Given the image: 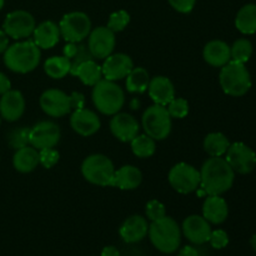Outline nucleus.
<instances>
[{
	"label": "nucleus",
	"mask_w": 256,
	"mask_h": 256,
	"mask_svg": "<svg viewBox=\"0 0 256 256\" xmlns=\"http://www.w3.org/2000/svg\"><path fill=\"white\" fill-rule=\"evenodd\" d=\"M200 172V189L205 195H222L232 188L235 172L222 156H210Z\"/></svg>",
	"instance_id": "f257e3e1"
},
{
	"label": "nucleus",
	"mask_w": 256,
	"mask_h": 256,
	"mask_svg": "<svg viewBox=\"0 0 256 256\" xmlns=\"http://www.w3.org/2000/svg\"><path fill=\"white\" fill-rule=\"evenodd\" d=\"M40 59V48L32 40L25 39L9 45L2 58L5 66L18 74H28L35 70L39 65Z\"/></svg>",
	"instance_id": "f03ea898"
},
{
	"label": "nucleus",
	"mask_w": 256,
	"mask_h": 256,
	"mask_svg": "<svg viewBox=\"0 0 256 256\" xmlns=\"http://www.w3.org/2000/svg\"><path fill=\"white\" fill-rule=\"evenodd\" d=\"M149 239L155 249L164 254H172L182 242V229L172 218L164 216L149 225Z\"/></svg>",
	"instance_id": "7ed1b4c3"
},
{
	"label": "nucleus",
	"mask_w": 256,
	"mask_h": 256,
	"mask_svg": "<svg viewBox=\"0 0 256 256\" xmlns=\"http://www.w3.org/2000/svg\"><path fill=\"white\" fill-rule=\"evenodd\" d=\"M92 99L98 112L112 116L124 106L125 92L115 82L102 79L92 86Z\"/></svg>",
	"instance_id": "20e7f679"
},
{
	"label": "nucleus",
	"mask_w": 256,
	"mask_h": 256,
	"mask_svg": "<svg viewBox=\"0 0 256 256\" xmlns=\"http://www.w3.org/2000/svg\"><path fill=\"white\" fill-rule=\"evenodd\" d=\"M219 82L225 94L239 98L246 94L252 88V76L245 64L230 60L220 70Z\"/></svg>",
	"instance_id": "39448f33"
},
{
	"label": "nucleus",
	"mask_w": 256,
	"mask_h": 256,
	"mask_svg": "<svg viewBox=\"0 0 256 256\" xmlns=\"http://www.w3.org/2000/svg\"><path fill=\"white\" fill-rule=\"evenodd\" d=\"M115 170L112 159L102 154L89 155L82 162V178L98 186H112Z\"/></svg>",
	"instance_id": "423d86ee"
},
{
	"label": "nucleus",
	"mask_w": 256,
	"mask_h": 256,
	"mask_svg": "<svg viewBox=\"0 0 256 256\" xmlns=\"http://www.w3.org/2000/svg\"><path fill=\"white\" fill-rule=\"evenodd\" d=\"M144 132L155 142L165 140L172 132V119L168 112L166 106L154 104L148 108L142 116Z\"/></svg>",
	"instance_id": "0eeeda50"
},
{
	"label": "nucleus",
	"mask_w": 256,
	"mask_h": 256,
	"mask_svg": "<svg viewBox=\"0 0 256 256\" xmlns=\"http://www.w3.org/2000/svg\"><path fill=\"white\" fill-rule=\"evenodd\" d=\"M59 29L66 42H82L92 32V20L82 12H68L60 20Z\"/></svg>",
	"instance_id": "6e6552de"
},
{
	"label": "nucleus",
	"mask_w": 256,
	"mask_h": 256,
	"mask_svg": "<svg viewBox=\"0 0 256 256\" xmlns=\"http://www.w3.org/2000/svg\"><path fill=\"white\" fill-rule=\"evenodd\" d=\"M168 182L179 194H190L200 189V172L192 165L179 162L170 169Z\"/></svg>",
	"instance_id": "1a4fd4ad"
},
{
	"label": "nucleus",
	"mask_w": 256,
	"mask_h": 256,
	"mask_svg": "<svg viewBox=\"0 0 256 256\" xmlns=\"http://www.w3.org/2000/svg\"><path fill=\"white\" fill-rule=\"evenodd\" d=\"M36 22L35 18L26 10H14L5 16L2 30L14 40H24L32 36Z\"/></svg>",
	"instance_id": "9d476101"
},
{
	"label": "nucleus",
	"mask_w": 256,
	"mask_h": 256,
	"mask_svg": "<svg viewBox=\"0 0 256 256\" xmlns=\"http://www.w3.org/2000/svg\"><path fill=\"white\" fill-rule=\"evenodd\" d=\"M116 45L115 32L108 26H98L92 29L88 36V49L94 59H102L109 56L114 52Z\"/></svg>",
	"instance_id": "9b49d317"
},
{
	"label": "nucleus",
	"mask_w": 256,
	"mask_h": 256,
	"mask_svg": "<svg viewBox=\"0 0 256 256\" xmlns=\"http://www.w3.org/2000/svg\"><path fill=\"white\" fill-rule=\"evenodd\" d=\"M225 155V159L235 172L246 175L256 168V152L244 142L230 144Z\"/></svg>",
	"instance_id": "f8f14e48"
},
{
	"label": "nucleus",
	"mask_w": 256,
	"mask_h": 256,
	"mask_svg": "<svg viewBox=\"0 0 256 256\" xmlns=\"http://www.w3.org/2000/svg\"><path fill=\"white\" fill-rule=\"evenodd\" d=\"M39 105L42 112L52 118H62L72 112L70 95L60 89H48L40 95Z\"/></svg>",
	"instance_id": "ddd939ff"
},
{
	"label": "nucleus",
	"mask_w": 256,
	"mask_h": 256,
	"mask_svg": "<svg viewBox=\"0 0 256 256\" xmlns=\"http://www.w3.org/2000/svg\"><path fill=\"white\" fill-rule=\"evenodd\" d=\"M62 138L59 125L54 122L42 120L30 128V145L35 149L42 150L48 148H55Z\"/></svg>",
	"instance_id": "4468645a"
},
{
	"label": "nucleus",
	"mask_w": 256,
	"mask_h": 256,
	"mask_svg": "<svg viewBox=\"0 0 256 256\" xmlns=\"http://www.w3.org/2000/svg\"><path fill=\"white\" fill-rule=\"evenodd\" d=\"M134 68V62L132 58L124 52L110 54L104 59V64L102 65V76L104 79L116 82V80L125 79Z\"/></svg>",
	"instance_id": "2eb2a0df"
},
{
	"label": "nucleus",
	"mask_w": 256,
	"mask_h": 256,
	"mask_svg": "<svg viewBox=\"0 0 256 256\" xmlns=\"http://www.w3.org/2000/svg\"><path fill=\"white\" fill-rule=\"evenodd\" d=\"M70 126L80 136L89 138L99 132L102 122L96 112L82 108L72 112L70 116Z\"/></svg>",
	"instance_id": "dca6fc26"
},
{
	"label": "nucleus",
	"mask_w": 256,
	"mask_h": 256,
	"mask_svg": "<svg viewBox=\"0 0 256 256\" xmlns=\"http://www.w3.org/2000/svg\"><path fill=\"white\" fill-rule=\"evenodd\" d=\"M210 222L202 215H190L182 222V232L190 242L196 245L209 242L212 234Z\"/></svg>",
	"instance_id": "f3484780"
},
{
	"label": "nucleus",
	"mask_w": 256,
	"mask_h": 256,
	"mask_svg": "<svg viewBox=\"0 0 256 256\" xmlns=\"http://www.w3.org/2000/svg\"><path fill=\"white\" fill-rule=\"evenodd\" d=\"M110 132L118 140L122 142H130L138 134H139L140 125L139 122L128 112H118L112 115L110 120Z\"/></svg>",
	"instance_id": "a211bd4d"
},
{
	"label": "nucleus",
	"mask_w": 256,
	"mask_h": 256,
	"mask_svg": "<svg viewBox=\"0 0 256 256\" xmlns=\"http://www.w3.org/2000/svg\"><path fill=\"white\" fill-rule=\"evenodd\" d=\"M25 98L19 90L10 89L0 98V116L9 122H14L25 112Z\"/></svg>",
	"instance_id": "6ab92c4d"
},
{
	"label": "nucleus",
	"mask_w": 256,
	"mask_h": 256,
	"mask_svg": "<svg viewBox=\"0 0 256 256\" xmlns=\"http://www.w3.org/2000/svg\"><path fill=\"white\" fill-rule=\"evenodd\" d=\"M148 232H149V224L146 218L142 215H132L128 218L119 229L120 238L128 244L142 242L144 238H146Z\"/></svg>",
	"instance_id": "aec40b11"
},
{
	"label": "nucleus",
	"mask_w": 256,
	"mask_h": 256,
	"mask_svg": "<svg viewBox=\"0 0 256 256\" xmlns=\"http://www.w3.org/2000/svg\"><path fill=\"white\" fill-rule=\"evenodd\" d=\"M148 92L154 104L166 106L175 98V86L169 78L159 75L150 79Z\"/></svg>",
	"instance_id": "412c9836"
},
{
	"label": "nucleus",
	"mask_w": 256,
	"mask_h": 256,
	"mask_svg": "<svg viewBox=\"0 0 256 256\" xmlns=\"http://www.w3.org/2000/svg\"><path fill=\"white\" fill-rule=\"evenodd\" d=\"M202 216L210 224H222L229 216V205L222 195H206L202 204Z\"/></svg>",
	"instance_id": "4be33fe9"
},
{
	"label": "nucleus",
	"mask_w": 256,
	"mask_h": 256,
	"mask_svg": "<svg viewBox=\"0 0 256 256\" xmlns=\"http://www.w3.org/2000/svg\"><path fill=\"white\" fill-rule=\"evenodd\" d=\"M60 29L56 22L52 20H45L36 25L32 32V42L40 48V49H52L59 42Z\"/></svg>",
	"instance_id": "5701e85b"
},
{
	"label": "nucleus",
	"mask_w": 256,
	"mask_h": 256,
	"mask_svg": "<svg viewBox=\"0 0 256 256\" xmlns=\"http://www.w3.org/2000/svg\"><path fill=\"white\" fill-rule=\"evenodd\" d=\"M202 58L212 66L222 68L232 60L230 46L222 40H212L202 49Z\"/></svg>",
	"instance_id": "b1692460"
},
{
	"label": "nucleus",
	"mask_w": 256,
	"mask_h": 256,
	"mask_svg": "<svg viewBox=\"0 0 256 256\" xmlns=\"http://www.w3.org/2000/svg\"><path fill=\"white\" fill-rule=\"evenodd\" d=\"M142 182V172L134 165H124L115 170L112 186L120 190H135Z\"/></svg>",
	"instance_id": "393cba45"
},
{
	"label": "nucleus",
	"mask_w": 256,
	"mask_h": 256,
	"mask_svg": "<svg viewBox=\"0 0 256 256\" xmlns=\"http://www.w3.org/2000/svg\"><path fill=\"white\" fill-rule=\"evenodd\" d=\"M39 165V150L32 145L15 150L12 156V166L16 172L28 174L34 172Z\"/></svg>",
	"instance_id": "a878e982"
},
{
	"label": "nucleus",
	"mask_w": 256,
	"mask_h": 256,
	"mask_svg": "<svg viewBox=\"0 0 256 256\" xmlns=\"http://www.w3.org/2000/svg\"><path fill=\"white\" fill-rule=\"evenodd\" d=\"M72 75L79 78L80 82L86 86H94L102 79V70L94 59H89L80 62L72 72Z\"/></svg>",
	"instance_id": "bb28decb"
},
{
	"label": "nucleus",
	"mask_w": 256,
	"mask_h": 256,
	"mask_svg": "<svg viewBox=\"0 0 256 256\" xmlns=\"http://www.w3.org/2000/svg\"><path fill=\"white\" fill-rule=\"evenodd\" d=\"M125 79H126L125 86H126L128 92L132 94H142V92H148V86H149L152 78L145 68L134 66Z\"/></svg>",
	"instance_id": "cd10ccee"
},
{
	"label": "nucleus",
	"mask_w": 256,
	"mask_h": 256,
	"mask_svg": "<svg viewBox=\"0 0 256 256\" xmlns=\"http://www.w3.org/2000/svg\"><path fill=\"white\" fill-rule=\"evenodd\" d=\"M235 26L240 32L252 35L256 32V4H246L238 12Z\"/></svg>",
	"instance_id": "c85d7f7f"
},
{
	"label": "nucleus",
	"mask_w": 256,
	"mask_h": 256,
	"mask_svg": "<svg viewBox=\"0 0 256 256\" xmlns=\"http://www.w3.org/2000/svg\"><path fill=\"white\" fill-rule=\"evenodd\" d=\"M72 70V62L66 56H52L45 60L44 72L49 78L55 80L62 79L70 74Z\"/></svg>",
	"instance_id": "c756f323"
},
{
	"label": "nucleus",
	"mask_w": 256,
	"mask_h": 256,
	"mask_svg": "<svg viewBox=\"0 0 256 256\" xmlns=\"http://www.w3.org/2000/svg\"><path fill=\"white\" fill-rule=\"evenodd\" d=\"M229 146V139L222 132H210L202 142V148L210 156H222L226 154Z\"/></svg>",
	"instance_id": "7c9ffc66"
},
{
	"label": "nucleus",
	"mask_w": 256,
	"mask_h": 256,
	"mask_svg": "<svg viewBox=\"0 0 256 256\" xmlns=\"http://www.w3.org/2000/svg\"><path fill=\"white\" fill-rule=\"evenodd\" d=\"M130 146H132V154L140 159L152 158L156 152V142L146 134H138L130 142Z\"/></svg>",
	"instance_id": "2f4dec72"
},
{
	"label": "nucleus",
	"mask_w": 256,
	"mask_h": 256,
	"mask_svg": "<svg viewBox=\"0 0 256 256\" xmlns=\"http://www.w3.org/2000/svg\"><path fill=\"white\" fill-rule=\"evenodd\" d=\"M230 55H232V60L238 62H242L245 64L249 62V59L252 55V44L250 40L242 38L234 42V44L230 46Z\"/></svg>",
	"instance_id": "473e14b6"
},
{
	"label": "nucleus",
	"mask_w": 256,
	"mask_h": 256,
	"mask_svg": "<svg viewBox=\"0 0 256 256\" xmlns=\"http://www.w3.org/2000/svg\"><path fill=\"white\" fill-rule=\"evenodd\" d=\"M8 144L14 150L30 145V128L19 126L12 129L8 134Z\"/></svg>",
	"instance_id": "72a5a7b5"
},
{
	"label": "nucleus",
	"mask_w": 256,
	"mask_h": 256,
	"mask_svg": "<svg viewBox=\"0 0 256 256\" xmlns=\"http://www.w3.org/2000/svg\"><path fill=\"white\" fill-rule=\"evenodd\" d=\"M168 112L170 114L172 119H184L189 114V102L185 100L184 98H176L175 96L169 104L166 105Z\"/></svg>",
	"instance_id": "f704fd0d"
},
{
	"label": "nucleus",
	"mask_w": 256,
	"mask_h": 256,
	"mask_svg": "<svg viewBox=\"0 0 256 256\" xmlns=\"http://www.w3.org/2000/svg\"><path fill=\"white\" fill-rule=\"evenodd\" d=\"M130 22V14L126 10H118L114 12L109 16L108 20V25L110 30H112L114 32H120L125 29V28L129 25Z\"/></svg>",
	"instance_id": "c9c22d12"
},
{
	"label": "nucleus",
	"mask_w": 256,
	"mask_h": 256,
	"mask_svg": "<svg viewBox=\"0 0 256 256\" xmlns=\"http://www.w3.org/2000/svg\"><path fill=\"white\" fill-rule=\"evenodd\" d=\"M145 214H146V218L150 222H155V220L166 216V209H165V205L162 202L156 199H152L145 205Z\"/></svg>",
	"instance_id": "e433bc0d"
},
{
	"label": "nucleus",
	"mask_w": 256,
	"mask_h": 256,
	"mask_svg": "<svg viewBox=\"0 0 256 256\" xmlns=\"http://www.w3.org/2000/svg\"><path fill=\"white\" fill-rule=\"evenodd\" d=\"M60 154L55 148H48V149L39 150V164L42 165L45 169H52V166L59 162Z\"/></svg>",
	"instance_id": "4c0bfd02"
},
{
	"label": "nucleus",
	"mask_w": 256,
	"mask_h": 256,
	"mask_svg": "<svg viewBox=\"0 0 256 256\" xmlns=\"http://www.w3.org/2000/svg\"><path fill=\"white\" fill-rule=\"evenodd\" d=\"M210 242V245H212L214 249H224V248H226L228 244H229V235H228L226 232H224V230L222 229L214 230V232H212V234H210L209 242Z\"/></svg>",
	"instance_id": "58836bf2"
},
{
	"label": "nucleus",
	"mask_w": 256,
	"mask_h": 256,
	"mask_svg": "<svg viewBox=\"0 0 256 256\" xmlns=\"http://www.w3.org/2000/svg\"><path fill=\"white\" fill-rule=\"evenodd\" d=\"M168 2H169L170 6L174 10H176L178 12L189 14V12H192V9L195 8L196 0H168Z\"/></svg>",
	"instance_id": "ea45409f"
},
{
	"label": "nucleus",
	"mask_w": 256,
	"mask_h": 256,
	"mask_svg": "<svg viewBox=\"0 0 256 256\" xmlns=\"http://www.w3.org/2000/svg\"><path fill=\"white\" fill-rule=\"evenodd\" d=\"M70 100H72V109L78 110L82 109L85 105V98L82 92H74L72 94H70Z\"/></svg>",
	"instance_id": "a19ab883"
},
{
	"label": "nucleus",
	"mask_w": 256,
	"mask_h": 256,
	"mask_svg": "<svg viewBox=\"0 0 256 256\" xmlns=\"http://www.w3.org/2000/svg\"><path fill=\"white\" fill-rule=\"evenodd\" d=\"M78 46H79V42H68L64 46V49H62L64 56H66L68 59L72 60V58L75 56V54H76Z\"/></svg>",
	"instance_id": "79ce46f5"
},
{
	"label": "nucleus",
	"mask_w": 256,
	"mask_h": 256,
	"mask_svg": "<svg viewBox=\"0 0 256 256\" xmlns=\"http://www.w3.org/2000/svg\"><path fill=\"white\" fill-rule=\"evenodd\" d=\"M10 89H12V82H10L9 78L4 72H0V96L6 92H9Z\"/></svg>",
	"instance_id": "37998d69"
},
{
	"label": "nucleus",
	"mask_w": 256,
	"mask_h": 256,
	"mask_svg": "<svg viewBox=\"0 0 256 256\" xmlns=\"http://www.w3.org/2000/svg\"><path fill=\"white\" fill-rule=\"evenodd\" d=\"M8 48H9V36L4 30L0 29V54H4Z\"/></svg>",
	"instance_id": "c03bdc74"
},
{
	"label": "nucleus",
	"mask_w": 256,
	"mask_h": 256,
	"mask_svg": "<svg viewBox=\"0 0 256 256\" xmlns=\"http://www.w3.org/2000/svg\"><path fill=\"white\" fill-rule=\"evenodd\" d=\"M178 256H199V252H198V250L195 248L188 246L186 245V246H184L180 250Z\"/></svg>",
	"instance_id": "a18cd8bd"
},
{
	"label": "nucleus",
	"mask_w": 256,
	"mask_h": 256,
	"mask_svg": "<svg viewBox=\"0 0 256 256\" xmlns=\"http://www.w3.org/2000/svg\"><path fill=\"white\" fill-rule=\"evenodd\" d=\"M102 256H120V252L118 250V248L109 245V246H105L102 249Z\"/></svg>",
	"instance_id": "49530a36"
},
{
	"label": "nucleus",
	"mask_w": 256,
	"mask_h": 256,
	"mask_svg": "<svg viewBox=\"0 0 256 256\" xmlns=\"http://www.w3.org/2000/svg\"><path fill=\"white\" fill-rule=\"evenodd\" d=\"M250 244H252V249H254V250H256V234L254 235V236H252V242H250Z\"/></svg>",
	"instance_id": "de8ad7c7"
},
{
	"label": "nucleus",
	"mask_w": 256,
	"mask_h": 256,
	"mask_svg": "<svg viewBox=\"0 0 256 256\" xmlns=\"http://www.w3.org/2000/svg\"><path fill=\"white\" fill-rule=\"evenodd\" d=\"M4 4H5V0H0V10L2 9V6H4Z\"/></svg>",
	"instance_id": "09e8293b"
},
{
	"label": "nucleus",
	"mask_w": 256,
	"mask_h": 256,
	"mask_svg": "<svg viewBox=\"0 0 256 256\" xmlns=\"http://www.w3.org/2000/svg\"><path fill=\"white\" fill-rule=\"evenodd\" d=\"M0 125H2V116H0Z\"/></svg>",
	"instance_id": "8fccbe9b"
}]
</instances>
